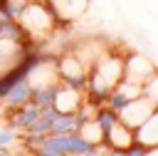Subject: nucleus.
<instances>
[{"instance_id": "0eeeda50", "label": "nucleus", "mask_w": 158, "mask_h": 156, "mask_svg": "<svg viewBox=\"0 0 158 156\" xmlns=\"http://www.w3.org/2000/svg\"><path fill=\"white\" fill-rule=\"evenodd\" d=\"M40 106L35 104V102H27V104H22L20 109H12V116H10V126L12 129H20V131H27L30 129V124L40 116Z\"/></svg>"}, {"instance_id": "20e7f679", "label": "nucleus", "mask_w": 158, "mask_h": 156, "mask_svg": "<svg viewBox=\"0 0 158 156\" xmlns=\"http://www.w3.org/2000/svg\"><path fill=\"white\" fill-rule=\"evenodd\" d=\"M153 111H156V106L151 104V99H146V97L141 94V97L131 99V102L118 111V121H123L126 126L136 129V126H141V124H143Z\"/></svg>"}, {"instance_id": "ddd939ff", "label": "nucleus", "mask_w": 158, "mask_h": 156, "mask_svg": "<svg viewBox=\"0 0 158 156\" xmlns=\"http://www.w3.org/2000/svg\"><path fill=\"white\" fill-rule=\"evenodd\" d=\"M94 119H96V124H99V129H101V134H104V139H106V136H109V131L114 129V124L118 121V114L104 104V106H96Z\"/></svg>"}, {"instance_id": "a211bd4d", "label": "nucleus", "mask_w": 158, "mask_h": 156, "mask_svg": "<svg viewBox=\"0 0 158 156\" xmlns=\"http://www.w3.org/2000/svg\"><path fill=\"white\" fill-rule=\"evenodd\" d=\"M106 156H126V149H111V146H109Z\"/></svg>"}, {"instance_id": "7ed1b4c3", "label": "nucleus", "mask_w": 158, "mask_h": 156, "mask_svg": "<svg viewBox=\"0 0 158 156\" xmlns=\"http://www.w3.org/2000/svg\"><path fill=\"white\" fill-rule=\"evenodd\" d=\"M153 72H156V64L143 52H128L123 57V79L136 82V84H143Z\"/></svg>"}, {"instance_id": "f3484780", "label": "nucleus", "mask_w": 158, "mask_h": 156, "mask_svg": "<svg viewBox=\"0 0 158 156\" xmlns=\"http://www.w3.org/2000/svg\"><path fill=\"white\" fill-rule=\"evenodd\" d=\"M146 151H148V146H143L141 141H133V144L126 149V156H146Z\"/></svg>"}, {"instance_id": "dca6fc26", "label": "nucleus", "mask_w": 158, "mask_h": 156, "mask_svg": "<svg viewBox=\"0 0 158 156\" xmlns=\"http://www.w3.org/2000/svg\"><path fill=\"white\" fill-rule=\"evenodd\" d=\"M17 141V134H15V129L12 126H7V129H0V149H7V146H12Z\"/></svg>"}, {"instance_id": "6ab92c4d", "label": "nucleus", "mask_w": 158, "mask_h": 156, "mask_svg": "<svg viewBox=\"0 0 158 156\" xmlns=\"http://www.w3.org/2000/svg\"><path fill=\"white\" fill-rule=\"evenodd\" d=\"M146 156H158V146H148V151H146Z\"/></svg>"}, {"instance_id": "f8f14e48", "label": "nucleus", "mask_w": 158, "mask_h": 156, "mask_svg": "<svg viewBox=\"0 0 158 156\" xmlns=\"http://www.w3.org/2000/svg\"><path fill=\"white\" fill-rule=\"evenodd\" d=\"M74 131H79V124H77L74 114H64V111H59V114L52 119L49 134H74Z\"/></svg>"}, {"instance_id": "39448f33", "label": "nucleus", "mask_w": 158, "mask_h": 156, "mask_svg": "<svg viewBox=\"0 0 158 156\" xmlns=\"http://www.w3.org/2000/svg\"><path fill=\"white\" fill-rule=\"evenodd\" d=\"M49 5V10L54 12L57 22L67 25V22H74L77 17H81L89 7V0H44Z\"/></svg>"}, {"instance_id": "f03ea898", "label": "nucleus", "mask_w": 158, "mask_h": 156, "mask_svg": "<svg viewBox=\"0 0 158 156\" xmlns=\"http://www.w3.org/2000/svg\"><path fill=\"white\" fill-rule=\"evenodd\" d=\"M57 74H59V82L72 87V89H86V82H89V67L81 62V57L74 52V50H67L62 57H57Z\"/></svg>"}, {"instance_id": "1a4fd4ad", "label": "nucleus", "mask_w": 158, "mask_h": 156, "mask_svg": "<svg viewBox=\"0 0 158 156\" xmlns=\"http://www.w3.org/2000/svg\"><path fill=\"white\" fill-rule=\"evenodd\" d=\"M30 97H32V87H30V82H20V84H15V87L2 97L0 104H2L7 111H12V109H20L22 104H27Z\"/></svg>"}, {"instance_id": "9d476101", "label": "nucleus", "mask_w": 158, "mask_h": 156, "mask_svg": "<svg viewBox=\"0 0 158 156\" xmlns=\"http://www.w3.org/2000/svg\"><path fill=\"white\" fill-rule=\"evenodd\" d=\"M133 134H136V141H141L143 146H158V109L141 126H136Z\"/></svg>"}, {"instance_id": "6e6552de", "label": "nucleus", "mask_w": 158, "mask_h": 156, "mask_svg": "<svg viewBox=\"0 0 158 156\" xmlns=\"http://www.w3.org/2000/svg\"><path fill=\"white\" fill-rule=\"evenodd\" d=\"M104 141H106L111 149H128V146L136 141V134H133V129L126 126L123 121H116L114 129L109 131V136H106Z\"/></svg>"}, {"instance_id": "9b49d317", "label": "nucleus", "mask_w": 158, "mask_h": 156, "mask_svg": "<svg viewBox=\"0 0 158 156\" xmlns=\"http://www.w3.org/2000/svg\"><path fill=\"white\" fill-rule=\"evenodd\" d=\"M59 84L62 82H52V84H44V87H32V97L30 102H35L40 109H47V106H54V99H57V92H59Z\"/></svg>"}, {"instance_id": "2eb2a0df", "label": "nucleus", "mask_w": 158, "mask_h": 156, "mask_svg": "<svg viewBox=\"0 0 158 156\" xmlns=\"http://www.w3.org/2000/svg\"><path fill=\"white\" fill-rule=\"evenodd\" d=\"M143 97L146 99H151V104L158 109V69L143 82Z\"/></svg>"}, {"instance_id": "4468645a", "label": "nucleus", "mask_w": 158, "mask_h": 156, "mask_svg": "<svg viewBox=\"0 0 158 156\" xmlns=\"http://www.w3.org/2000/svg\"><path fill=\"white\" fill-rule=\"evenodd\" d=\"M79 134L89 141V144H101L104 141V134H101V129H99V124H96V119H89V121H84L81 126H79Z\"/></svg>"}, {"instance_id": "f257e3e1", "label": "nucleus", "mask_w": 158, "mask_h": 156, "mask_svg": "<svg viewBox=\"0 0 158 156\" xmlns=\"http://www.w3.org/2000/svg\"><path fill=\"white\" fill-rule=\"evenodd\" d=\"M17 22L25 27V32L30 35V40H40V37L49 35L59 25L57 17H54V12L49 10V5L44 0H30Z\"/></svg>"}, {"instance_id": "423d86ee", "label": "nucleus", "mask_w": 158, "mask_h": 156, "mask_svg": "<svg viewBox=\"0 0 158 156\" xmlns=\"http://www.w3.org/2000/svg\"><path fill=\"white\" fill-rule=\"evenodd\" d=\"M84 102V92L81 89H72L67 84H59V92H57V99H54V106L64 114H74Z\"/></svg>"}, {"instance_id": "aec40b11", "label": "nucleus", "mask_w": 158, "mask_h": 156, "mask_svg": "<svg viewBox=\"0 0 158 156\" xmlns=\"http://www.w3.org/2000/svg\"><path fill=\"white\" fill-rule=\"evenodd\" d=\"M0 156H15V154H10L7 149H0Z\"/></svg>"}]
</instances>
